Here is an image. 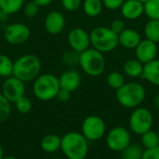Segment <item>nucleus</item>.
Instances as JSON below:
<instances>
[{"label": "nucleus", "mask_w": 159, "mask_h": 159, "mask_svg": "<svg viewBox=\"0 0 159 159\" xmlns=\"http://www.w3.org/2000/svg\"><path fill=\"white\" fill-rule=\"evenodd\" d=\"M61 150L68 159H85L89 153V141L80 132H68L61 137Z\"/></svg>", "instance_id": "nucleus-1"}, {"label": "nucleus", "mask_w": 159, "mask_h": 159, "mask_svg": "<svg viewBox=\"0 0 159 159\" xmlns=\"http://www.w3.org/2000/svg\"><path fill=\"white\" fill-rule=\"evenodd\" d=\"M40 70V59L34 54H25L14 61L12 75L22 82H29L39 75Z\"/></svg>", "instance_id": "nucleus-2"}, {"label": "nucleus", "mask_w": 159, "mask_h": 159, "mask_svg": "<svg viewBox=\"0 0 159 159\" xmlns=\"http://www.w3.org/2000/svg\"><path fill=\"white\" fill-rule=\"evenodd\" d=\"M145 89L138 82L125 83L116 90V100L125 108H136L145 99Z\"/></svg>", "instance_id": "nucleus-3"}, {"label": "nucleus", "mask_w": 159, "mask_h": 159, "mask_svg": "<svg viewBox=\"0 0 159 159\" xmlns=\"http://www.w3.org/2000/svg\"><path fill=\"white\" fill-rule=\"evenodd\" d=\"M61 89L59 77L51 74L38 75L33 85V92L35 98L42 102L54 99Z\"/></svg>", "instance_id": "nucleus-4"}, {"label": "nucleus", "mask_w": 159, "mask_h": 159, "mask_svg": "<svg viewBox=\"0 0 159 159\" xmlns=\"http://www.w3.org/2000/svg\"><path fill=\"white\" fill-rule=\"evenodd\" d=\"M89 38L93 48L102 53L113 51L119 44L118 34L104 26L94 28L89 34Z\"/></svg>", "instance_id": "nucleus-5"}, {"label": "nucleus", "mask_w": 159, "mask_h": 159, "mask_svg": "<svg viewBox=\"0 0 159 159\" xmlns=\"http://www.w3.org/2000/svg\"><path fill=\"white\" fill-rule=\"evenodd\" d=\"M79 65L89 76H99L105 69V60L103 54L95 48H88L80 53Z\"/></svg>", "instance_id": "nucleus-6"}, {"label": "nucleus", "mask_w": 159, "mask_h": 159, "mask_svg": "<svg viewBox=\"0 0 159 159\" xmlns=\"http://www.w3.org/2000/svg\"><path fill=\"white\" fill-rule=\"evenodd\" d=\"M153 124L154 116L151 111L144 107L136 108L131 113L129 120L130 131L140 136L151 130L153 128Z\"/></svg>", "instance_id": "nucleus-7"}, {"label": "nucleus", "mask_w": 159, "mask_h": 159, "mask_svg": "<svg viewBox=\"0 0 159 159\" xmlns=\"http://www.w3.org/2000/svg\"><path fill=\"white\" fill-rule=\"evenodd\" d=\"M82 134L84 137L90 142L101 140L106 131V125L104 120L99 116H87L81 126Z\"/></svg>", "instance_id": "nucleus-8"}, {"label": "nucleus", "mask_w": 159, "mask_h": 159, "mask_svg": "<svg viewBox=\"0 0 159 159\" xmlns=\"http://www.w3.org/2000/svg\"><path fill=\"white\" fill-rule=\"evenodd\" d=\"M131 143V134L123 127H116L106 135V144L114 152H122Z\"/></svg>", "instance_id": "nucleus-9"}, {"label": "nucleus", "mask_w": 159, "mask_h": 159, "mask_svg": "<svg viewBox=\"0 0 159 159\" xmlns=\"http://www.w3.org/2000/svg\"><path fill=\"white\" fill-rule=\"evenodd\" d=\"M31 35L30 28L21 22L7 25L4 31L5 40L10 45H20L26 42Z\"/></svg>", "instance_id": "nucleus-10"}, {"label": "nucleus", "mask_w": 159, "mask_h": 159, "mask_svg": "<svg viewBox=\"0 0 159 159\" xmlns=\"http://www.w3.org/2000/svg\"><path fill=\"white\" fill-rule=\"evenodd\" d=\"M25 86L24 82L15 76L7 77L2 86V94L9 102H15L20 98L24 96Z\"/></svg>", "instance_id": "nucleus-11"}, {"label": "nucleus", "mask_w": 159, "mask_h": 159, "mask_svg": "<svg viewBox=\"0 0 159 159\" xmlns=\"http://www.w3.org/2000/svg\"><path fill=\"white\" fill-rule=\"evenodd\" d=\"M68 43L71 49L79 53L88 49L90 46L89 34L82 28H74L68 34Z\"/></svg>", "instance_id": "nucleus-12"}, {"label": "nucleus", "mask_w": 159, "mask_h": 159, "mask_svg": "<svg viewBox=\"0 0 159 159\" xmlns=\"http://www.w3.org/2000/svg\"><path fill=\"white\" fill-rule=\"evenodd\" d=\"M157 43L149 39L142 40L135 48L136 59L139 60L143 64L155 60L157 57Z\"/></svg>", "instance_id": "nucleus-13"}, {"label": "nucleus", "mask_w": 159, "mask_h": 159, "mask_svg": "<svg viewBox=\"0 0 159 159\" xmlns=\"http://www.w3.org/2000/svg\"><path fill=\"white\" fill-rule=\"evenodd\" d=\"M44 26L48 34L52 35L59 34L64 29L65 18L61 12L58 10H52L45 18Z\"/></svg>", "instance_id": "nucleus-14"}, {"label": "nucleus", "mask_w": 159, "mask_h": 159, "mask_svg": "<svg viewBox=\"0 0 159 159\" xmlns=\"http://www.w3.org/2000/svg\"><path fill=\"white\" fill-rule=\"evenodd\" d=\"M61 89L73 92L78 89L81 83V75L75 70H67L59 77Z\"/></svg>", "instance_id": "nucleus-15"}, {"label": "nucleus", "mask_w": 159, "mask_h": 159, "mask_svg": "<svg viewBox=\"0 0 159 159\" xmlns=\"http://www.w3.org/2000/svg\"><path fill=\"white\" fill-rule=\"evenodd\" d=\"M122 16L127 20H136L144 13V5L137 0H127L120 7Z\"/></svg>", "instance_id": "nucleus-16"}, {"label": "nucleus", "mask_w": 159, "mask_h": 159, "mask_svg": "<svg viewBox=\"0 0 159 159\" xmlns=\"http://www.w3.org/2000/svg\"><path fill=\"white\" fill-rule=\"evenodd\" d=\"M142 41L141 34L134 29H125L118 34L119 44L129 49L136 48L139 43Z\"/></svg>", "instance_id": "nucleus-17"}, {"label": "nucleus", "mask_w": 159, "mask_h": 159, "mask_svg": "<svg viewBox=\"0 0 159 159\" xmlns=\"http://www.w3.org/2000/svg\"><path fill=\"white\" fill-rule=\"evenodd\" d=\"M142 77L154 86H159V60H153L143 64Z\"/></svg>", "instance_id": "nucleus-18"}, {"label": "nucleus", "mask_w": 159, "mask_h": 159, "mask_svg": "<svg viewBox=\"0 0 159 159\" xmlns=\"http://www.w3.org/2000/svg\"><path fill=\"white\" fill-rule=\"evenodd\" d=\"M61 138L56 134H48L43 137L40 143L41 149L48 153L52 154L61 149Z\"/></svg>", "instance_id": "nucleus-19"}, {"label": "nucleus", "mask_w": 159, "mask_h": 159, "mask_svg": "<svg viewBox=\"0 0 159 159\" xmlns=\"http://www.w3.org/2000/svg\"><path fill=\"white\" fill-rule=\"evenodd\" d=\"M124 73L131 78L141 77L143 71V63L137 59H129L123 65Z\"/></svg>", "instance_id": "nucleus-20"}, {"label": "nucleus", "mask_w": 159, "mask_h": 159, "mask_svg": "<svg viewBox=\"0 0 159 159\" xmlns=\"http://www.w3.org/2000/svg\"><path fill=\"white\" fill-rule=\"evenodd\" d=\"M103 7L102 0H84L83 9L86 15L94 18L101 14Z\"/></svg>", "instance_id": "nucleus-21"}, {"label": "nucleus", "mask_w": 159, "mask_h": 159, "mask_svg": "<svg viewBox=\"0 0 159 159\" xmlns=\"http://www.w3.org/2000/svg\"><path fill=\"white\" fill-rule=\"evenodd\" d=\"M144 34L146 39L155 43H159V20H150L144 27Z\"/></svg>", "instance_id": "nucleus-22"}, {"label": "nucleus", "mask_w": 159, "mask_h": 159, "mask_svg": "<svg viewBox=\"0 0 159 159\" xmlns=\"http://www.w3.org/2000/svg\"><path fill=\"white\" fill-rule=\"evenodd\" d=\"M24 0H0V8L4 14H14L23 6Z\"/></svg>", "instance_id": "nucleus-23"}, {"label": "nucleus", "mask_w": 159, "mask_h": 159, "mask_svg": "<svg viewBox=\"0 0 159 159\" xmlns=\"http://www.w3.org/2000/svg\"><path fill=\"white\" fill-rule=\"evenodd\" d=\"M141 143L144 149H151L159 145V138L157 131L151 129L141 135Z\"/></svg>", "instance_id": "nucleus-24"}, {"label": "nucleus", "mask_w": 159, "mask_h": 159, "mask_svg": "<svg viewBox=\"0 0 159 159\" xmlns=\"http://www.w3.org/2000/svg\"><path fill=\"white\" fill-rule=\"evenodd\" d=\"M13 63L12 60L7 55L0 54V76L9 77L13 74Z\"/></svg>", "instance_id": "nucleus-25"}, {"label": "nucleus", "mask_w": 159, "mask_h": 159, "mask_svg": "<svg viewBox=\"0 0 159 159\" xmlns=\"http://www.w3.org/2000/svg\"><path fill=\"white\" fill-rule=\"evenodd\" d=\"M121 153V159H142L143 150L140 145L130 143Z\"/></svg>", "instance_id": "nucleus-26"}, {"label": "nucleus", "mask_w": 159, "mask_h": 159, "mask_svg": "<svg viewBox=\"0 0 159 159\" xmlns=\"http://www.w3.org/2000/svg\"><path fill=\"white\" fill-rule=\"evenodd\" d=\"M107 84L108 86L113 89L117 90L118 89H120L124 84H125V78L124 75L119 73V72H111L108 76H107Z\"/></svg>", "instance_id": "nucleus-27"}, {"label": "nucleus", "mask_w": 159, "mask_h": 159, "mask_svg": "<svg viewBox=\"0 0 159 159\" xmlns=\"http://www.w3.org/2000/svg\"><path fill=\"white\" fill-rule=\"evenodd\" d=\"M144 13L150 20H159V0H148L144 4Z\"/></svg>", "instance_id": "nucleus-28"}, {"label": "nucleus", "mask_w": 159, "mask_h": 159, "mask_svg": "<svg viewBox=\"0 0 159 159\" xmlns=\"http://www.w3.org/2000/svg\"><path fill=\"white\" fill-rule=\"evenodd\" d=\"M11 102H9L5 96L0 93V123L5 122L10 116L11 113Z\"/></svg>", "instance_id": "nucleus-29"}, {"label": "nucleus", "mask_w": 159, "mask_h": 159, "mask_svg": "<svg viewBox=\"0 0 159 159\" xmlns=\"http://www.w3.org/2000/svg\"><path fill=\"white\" fill-rule=\"evenodd\" d=\"M79 57H80L79 52L71 49V50L65 51L64 54L62 55V62L65 65L74 66V65L79 64Z\"/></svg>", "instance_id": "nucleus-30"}, {"label": "nucleus", "mask_w": 159, "mask_h": 159, "mask_svg": "<svg viewBox=\"0 0 159 159\" xmlns=\"http://www.w3.org/2000/svg\"><path fill=\"white\" fill-rule=\"evenodd\" d=\"M14 103H15L17 111L20 114H28L32 110V102L25 96H22Z\"/></svg>", "instance_id": "nucleus-31"}, {"label": "nucleus", "mask_w": 159, "mask_h": 159, "mask_svg": "<svg viewBox=\"0 0 159 159\" xmlns=\"http://www.w3.org/2000/svg\"><path fill=\"white\" fill-rule=\"evenodd\" d=\"M23 11L27 18H34L37 15V13L39 11V6L36 5L34 2L31 1L24 6Z\"/></svg>", "instance_id": "nucleus-32"}, {"label": "nucleus", "mask_w": 159, "mask_h": 159, "mask_svg": "<svg viewBox=\"0 0 159 159\" xmlns=\"http://www.w3.org/2000/svg\"><path fill=\"white\" fill-rule=\"evenodd\" d=\"M81 2L82 0H61V6L67 11H75L80 7Z\"/></svg>", "instance_id": "nucleus-33"}, {"label": "nucleus", "mask_w": 159, "mask_h": 159, "mask_svg": "<svg viewBox=\"0 0 159 159\" xmlns=\"http://www.w3.org/2000/svg\"><path fill=\"white\" fill-rule=\"evenodd\" d=\"M142 159H159V145L151 149L143 150Z\"/></svg>", "instance_id": "nucleus-34"}, {"label": "nucleus", "mask_w": 159, "mask_h": 159, "mask_svg": "<svg viewBox=\"0 0 159 159\" xmlns=\"http://www.w3.org/2000/svg\"><path fill=\"white\" fill-rule=\"evenodd\" d=\"M102 1L103 6L110 10H116L120 8L123 3L125 2V0H102Z\"/></svg>", "instance_id": "nucleus-35"}, {"label": "nucleus", "mask_w": 159, "mask_h": 159, "mask_svg": "<svg viewBox=\"0 0 159 159\" xmlns=\"http://www.w3.org/2000/svg\"><path fill=\"white\" fill-rule=\"evenodd\" d=\"M110 29L114 33H116V34H119L121 32H123V30L126 29L125 28V23H124V21L122 20L116 19V20H115L112 21L111 26H110Z\"/></svg>", "instance_id": "nucleus-36"}, {"label": "nucleus", "mask_w": 159, "mask_h": 159, "mask_svg": "<svg viewBox=\"0 0 159 159\" xmlns=\"http://www.w3.org/2000/svg\"><path fill=\"white\" fill-rule=\"evenodd\" d=\"M59 102H66L70 100L71 98V92H69L68 90L66 89H60L56 97H55Z\"/></svg>", "instance_id": "nucleus-37"}, {"label": "nucleus", "mask_w": 159, "mask_h": 159, "mask_svg": "<svg viewBox=\"0 0 159 159\" xmlns=\"http://www.w3.org/2000/svg\"><path fill=\"white\" fill-rule=\"evenodd\" d=\"M33 2H34L36 5H38L39 7H45L49 5L53 0H32Z\"/></svg>", "instance_id": "nucleus-38"}, {"label": "nucleus", "mask_w": 159, "mask_h": 159, "mask_svg": "<svg viewBox=\"0 0 159 159\" xmlns=\"http://www.w3.org/2000/svg\"><path fill=\"white\" fill-rule=\"evenodd\" d=\"M155 104H156V107L159 110V94L156 97V99H155Z\"/></svg>", "instance_id": "nucleus-39"}, {"label": "nucleus", "mask_w": 159, "mask_h": 159, "mask_svg": "<svg viewBox=\"0 0 159 159\" xmlns=\"http://www.w3.org/2000/svg\"><path fill=\"white\" fill-rule=\"evenodd\" d=\"M3 158V148H2V145L0 144V159Z\"/></svg>", "instance_id": "nucleus-40"}, {"label": "nucleus", "mask_w": 159, "mask_h": 159, "mask_svg": "<svg viewBox=\"0 0 159 159\" xmlns=\"http://www.w3.org/2000/svg\"><path fill=\"white\" fill-rule=\"evenodd\" d=\"M2 159H18L17 157H11V156H9V157H3V158Z\"/></svg>", "instance_id": "nucleus-41"}, {"label": "nucleus", "mask_w": 159, "mask_h": 159, "mask_svg": "<svg viewBox=\"0 0 159 159\" xmlns=\"http://www.w3.org/2000/svg\"><path fill=\"white\" fill-rule=\"evenodd\" d=\"M137 1H139V2H141L142 4H143V5H144V4H145V3H146L148 0H137Z\"/></svg>", "instance_id": "nucleus-42"}, {"label": "nucleus", "mask_w": 159, "mask_h": 159, "mask_svg": "<svg viewBox=\"0 0 159 159\" xmlns=\"http://www.w3.org/2000/svg\"><path fill=\"white\" fill-rule=\"evenodd\" d=\"M3 14H4V12L2 11V9L0 8V19L2 18V16H3Z\"/></svg>", "instance_id": "nucleus-43"}, {"label": "nucleus", "mask_w": 159, "mask_h": 159, "mask_svg": "<svg viewBox=\"0 0 159 159\" xmlns=\"http://www.w3.org/2000/svg\"><path fill=\"white\" fill-rule=\"evenodd\" d=\"M157 135H158V138H159V129H158V130L157 131Z\"/></svg>", "instance_id": "nucleus-44"}, {"label": "nucleus", "mask_w": 159, "mask_h": 159, "mask_svg": "<svg viewBox=\"0 0 159 159\" xmlns=\"http://www.w3.org/2000/svg\"><path fill=\"white\" fill-rule=\"evenodd\" d=\"M54 159H64V158H61V157H57V158H54Z\"/></svg>", "instance_id": "nucleus-45"}, {"label": "nucleus", "mask_w": 159, "mask_h": 159, "mask_svg": "<svg viewBox=\"0 0 159 159\" xmlns=\"http://www.w3.org/2000/svg\"><path fill=\"white\" fill-rule=\"evenodd\" d=\"M125 1H127V0H125Z\"/></svg>", "instance_id": "nucleus-46"}]
</instances>
